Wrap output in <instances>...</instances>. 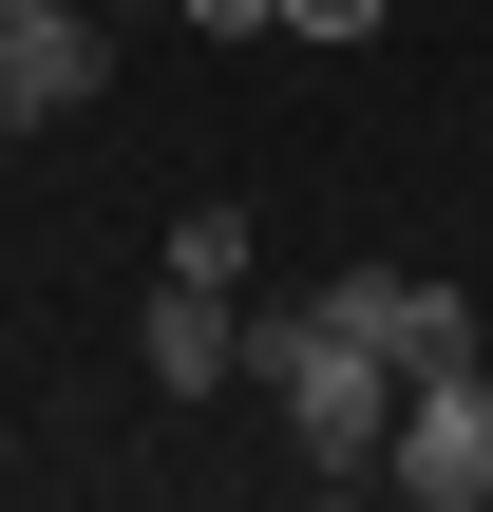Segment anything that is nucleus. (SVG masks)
Listing matches in <instances>:
<instances>
[{
  "label": "nucleus",
  "instance_id": "nucleus-6",
  "mask_svg": "<svg viewBox=\"0 0 493 512\" xmlns=\"http://www.w3.org/2000/svg\"><path fill=\"white\" fill-rule=\"evenodd\" d=\"M171 266H190V285H247V209L190 190V209H171Z\"/></svg>",
  "mask_w": 493,
  "mask_h": 512
},
{
  "label": "nucleus",
  "instance_id": "nucleus-9",
  "mask_svg": "<svg viewBox=\"0 0 493 512\" xmlns=\"http://www.w3.org/2000/svg\"><path fill=\"white\" fill-rule=\"evenodd\" d=\"M0 38H19V19H0Z\"/></svg>",
  "mask_w": 493,
  "mask_h": 512
},
{
  "label": "nucleus",
  "instance_id": "nucleus-3",
  "mask_svg": "<svg viewBox=\"0 0 493 512\" xmlns=\"http://www.w3.org/2000/svg\"><path fill=\"white\" fill-rule=\"evenodd\" d=\"M380 494H418V512H493V361H456V380H399Z\"/></svg>",
  "mask_w": 493,
  "mask_h": 512
},
{
  "label": "nucleus",
  "instance_id": "nucleus-7",
  "mask_svg": "<svg viewBox=\"0 0 493 512\" xmlns=\"http://www.w3.org/2000/svg\"><path fill=\"white\" fill-rule=\"evenodd\" d=\"M399 0H285V38H380Z\"/></svg>",
  "mask_w": 493,
  "mask_h": 512
},
{
  "label": "nucleus",
  "instance_id": "nucleus-5",
  "mask_svg": "<svg viewBox=\"0 0 493 512\" xmlns=\"http://www.w3.org/2000/svg\"><path fill=\"white\" fill-rule=\"evenodd\" d=\"M133 361H152V399H228V380H247V285H190V266H171V285L133 304Z\"/></svg>",
  "mask_w": 493,
  "mask_h": 512
},
{
  "label": "nucleus",
  "instance_id": "nucleus-8",
  "mask_svg": "<svg viewBox=\"0 0 493 512\" xmlns=\"http://www.w3.org/2000/svg\"><path fill=\"white\" fill-rule=\"evenodd\" d=\"M171 19H209V38H285V0H171Z\"/></svg>",
  "mask_w": 493,
  "mask_h": 512
},
{
  "label": "nucleus",
  "instance_id": "nucleus-4",
  "mask_svg": "<svg viewBox=\"0 0 493 512\" xmlns=\"http://www.w3.org/2000/svg\"><path fill=\"white\" fill-rule=\"evenodd\" d=\"M19 38H0V133H57V114H95L114 95V19L95 0H0Z\"/></svg>",
  "mask_w": 493,
  "mask_h": 512
},
{
  "label": "nucleus",
  "instance_id": "nucleus-2",
  "mask_svg": "<svg viewBox=\"0 0 493 512\" xmlns=\"http://www.w3.org/2000/svg\"><path fill=\"white\" fill-rule=\"evenodd\" d=\"M342 342H380L399 380H456V361H493V304H456V285H418V266H323L304 285Z\"/></svg>",
  "mask_w": 493,
  "mask_h": 512
},
{
  "label": "nucleus",
  "instance_id": "nucleus-1",
  "mask_svg": "<svg viewBox=\"0 0 493 512\" xmlns=\"http://www.w3.org/2000/svg\"><path fill=\"white\" fill-rule=\"evenodd\" d=\"M247 380L285 399L304 494H380V437H399V361H380V342H342L323 304H266V323H247Z\"/></svg>",
  "mask_w": 493,
  "mask_h": 512
}]
</instances>
